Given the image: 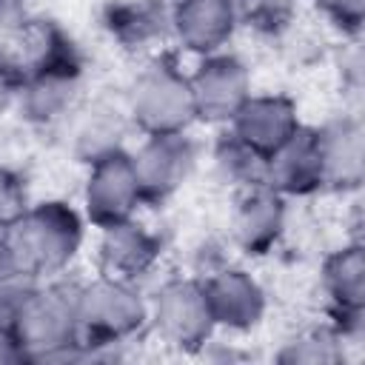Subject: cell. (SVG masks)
<instances>
[{"instance_id": "3957f363", "label": "cell", "mask_w": 365, "mask_h": 365, "mask_svg": "<svg viewBox=\"0 0 365 365\" xmlns=\"http://www.w3.org/2000/svg\"><path fill=\"white\" fill-rule=\"evenodd\" d=\"M74 299L80 325V359L120 348L148 328V299L137 282L97 274L88 282H77Z\"/></svg>"}, {"instance_id": "30bf717a", "label": "cell", "mask_w": 365, "mask_h": 365, "mask_svg": "<svg viewBox=\"0 0 365 365\" xmlns=\"http://www.w3.org/2000/svg\"><path fill=\"white\" fill-rule=\"evenodd\" d=\"M200 279L217 331L222 328L231 334H248L262 322L268 311V294L254 274H248L240 265L222 262Z\"/></svg>"}, {"instance_id": "603a6c76", "label": "cell", "mask_w": 365, "mask_h": 365, "mask_svg": "<svg viewBox=\"0 0 365 365\" xmlns=\"http://www.w3.org/2000/svg\"><path fill=\"white\" fill-rule=\"evenodd\" d=\"M299 3L302 0H237V11L240 23L251 26L259 34L277 37L294 23Z\"/></svg>"}, {"instance_id": "8fae6325", "label": "cell", "mask_w": 365, "mask_h": 365, "mask_svg": "<svg viewBox=\"0 0 365 365\" xmlns=\"http://www.w3.org/2000/svg\"><path fill=\"white\" fill-rule=\"evenodd\" d=\"M103 29L131 57H157L171 40V0H111L103 9Z\"/></svg>"}, {"instance_id": "9c48e42d", "label": "cell", "mask_w": 365, "mask_h": 365, "mask_svg": "<svg viewBox=\"0 0 365 365\" xmlns=\"http://www.w3.org/2000/svg\"><path fill=\"white\" fill-rule=\"evenodd\" d=\"M131 163L145 202H165L191 180L197 168V143L188 131L148 134L137 151H131Z\"/></svg>"}, {"instance_id": "52a82bcc", "label": "cell", "mask_w": 365, "mask_h": 365, "mask_svg": "<svg viewBox=\"0 0 365 365\" xmlns=\"http://www.w3.org/2000/svg\"><path fill=\"white\" fill-rule=\"evenodd\" d=\"M188 80H191L197 123H208V125H228L234 114L242 108V103L254 94L248 66L231 51L200 57Z\"/></svg>"}, {"instance_id": "cb8c5ba5", "label": "cell", "mask_w": 365, "mask_h": 365, "mask_svg": "<svg viewBox=\"0 0 365 365\" xmlns=\"http://www.w3.org/2000/svg\"><path fill=\"white\" fill-rule=\"evenodd\" d=\"M31 282L34 279L23 277V271L17 268V259L6 242V234L0 231V322L9 325V317L14 314L17 302L23 299Z\"/></svg>"}, {"instance_id": "7402d4cb", "label": "cell", "mask_w": 365, "mask_h": 365, "mask_svg": "<svg viewBox=\"0 0 365 365\" xmlns=\"http://www.w3.org/2000/svg\"><path fill=\"white\" fill-rule=\"evenodd\" d=\"M345 348H348V339L336 331L334 322H325V325H314V328H305L297 336H291L279 348L277 362H282V365H336L345 359Z\"/></svg>"}, {"instance_id": "ffe728a7", "label": "cell", "mask_w": 365, "mask_h": 365, "mask_svg": "<svg viewBox=\"0 0 365 365\" xmlns=\"http://www.w3.org/2000/svg\"><path fill=\"white\" fill-rule=\"evenodd\" d=\"M74 123V154L88 165L91 160L123 148V134L128 123L125 106L114 108L108 103H91L77 111Z\"/></svg>"}, {"instance_id": "ba28073f", "label": "cell", "mask_w": 365, "mask_h": 365, "mask_svg": "<svg viewBox=\"0 0 365 365\" xmlns=\"http://www.w3.org/2000/svg\"><path fill=\"white\" fill-rule=\"evenodd\" d=\"M319 285L328 302V317L336 331L356 342L365 331V248L362 242H345L322 259Z\"/></svg>"}, {"instance_id": "5b68a950", "label": "cell", "mask_w": 365, "mask_h": 365, "mask_svg": "<svg viewBox=\"0 0 365 365\" xmlns=\"http://www.w3.org/2000/svg\"><path fill=\"white\" fill-rule=\"evenodd\" d=\"M148 325L168 348L180 354H200L217 334L202 279L171 277L148 299Z\"/></svg>"}, {"instance_id": "ac0fdd59", "label": "cell", "mask_w": 365, "mask_h": 365, "mask_svg": "<svg viewBox=\"0 0 365 365\" xmlns=\"http://www.w3.org/2000/svg\"><path fill=\"white\" fill-rule=\"evenodd\" d=\"M265 185L285 200H302L325 191L317 128L302 125L288 143L265 157Z\"/></svg>"}, {"instance_id": "7c38bea8", "label": "cell", "mask_w": 365, "mask_h": 365, "mask_svg": "<svg viewBox=\"0 0 365 365\" xmlns=\"http://www.w3.org/2000/svg\"><path fill=\"white\" fill-rule=\"evenodd\" d=\"M163 257V240L137 217L100 228L97 240V274L123 282L145 279Z\"/></svg>"}, {"instance_id": "d6986e66", "label": "cell", "mask_w": 365, "mask_h": 365, "mask_svg": "<svg viewBox=\"0 0 365 365\" xmlns=\"http://www.w3.org/2000/svg\"><path fill=\"white\" fill-rule=\"evenodd\" d=\"M325 191L351 194L362 188L365 177V128L359 117H336L317 128Z\"/></svg>"}, {"instance_id": "44dd1931", "label": "cell", "mask_w": 365, "mask_h": 365, "mask_svg": "<svg viewBox=\"0 0 365 365\" xmlns=\"http://www.w3.org/2000/svg\"><path fill=\"white\" fill-rule=\"evenodd\" d=\"M211 160H214L217 180L228 185L234 194L248 191L254 185H265V157H259L254 148L240 143L228 128L214 143Z\"/></svg>"}, {"instance_id": "83f0119b", "label": "cell", "mask_w": 365, "mask_h": 365, "mask_svg": "<svg viewBox=\"0 0 365 365\" xmlns=\"http://www.w3.org/2000/svg\"><path fill=\"white\" fill-rule=\"evenodd\" d=\"M34 14H37V0H0V29L6 34L17 31Z\"/></svg>"}, {"instance_id": "7a4b0ae2", "label": "cell", "mask_w": 365, "mask_h": 365, "mask_svg": "<svg viewBox=\"0 0 365 365\" xmlns=\"http://www.w3.org/2000/svg\"><path fill=\"white\" fill-rule=\"evenodd\" d=\"M77 285L57 279L31 282L9 328L26 351L29 362L80 359V325H77Z\"/></svg>"}, {"instance_id": "4fadbf2b", "label": "cell", "mask_w": 365, "mask_h": 365, "mask_svg": "<svg viewBox=\"0 0 365 365\" xmlns=\"http://www.w3.org/2000/svg\"><path fill=\"white\" fill-rule=\"evenodd\" d=\"M83 68H63V71H43L23 77L14 111L34 128H60L77 117L83 108Z\"/></svg>"}, {"instance_id": "4316f807", "label": "cell", "mask_w": 365, "mask_h": 365, "mask_svg": "<svg viewBox=\"0 0 365 365\" xmlns=\"http://www.w3.org/2000/svg\"><path fill=\"white\" fill-rule=\"evenodd\" d=\"M20 86H23V74L17 71L9 48H0V117L14 108Z\"/></svg>"}, {"instance_id": "8992f818", "label": "cell", "mask_w": 365, "mask_h": 365, "mask_svg": "<svg viewBox=\"0 0 365 365\" xmlns=\"http://www.w3.org/2000/svg\"><path fill=\"white\" fill-rule=\"evenodd\" d=\"M140 205H145V197L131 163V151L117 148L88 163L83 185V214L94 228L131 220L137 217Z\"/></svg>"}, {"instance_id": "484cf974", "label": "cell", "mask_w": 365, "mask_h": 365, "mask_svg": "<svg viewBox=\"0 0 365 365\" xmlns=\"http://www.w3.org/2000/svg\"><path fill=\"white\" fill-rule=\"evenodd\" d=\"M334 29L345 37H359L365 23V0H314Z\"/></svg>"}, {"instance_id": "2e32d148", "label": "cell", "mask_w": 365, "mask_h": 365, "mask_svg": "<svg viewBox=\"0 0 365 365\" xmlns=\"http://www.w3.org/2000/svg\"><path fill=\"white\" fill-rule=\"evenodd\" d=\"M225 128L259 157H271L302 128L299 106L288 94H251Z\"/></svg>"}, {"instance_id": "e0dca14e", "label": "cell", "mask_w": 365, "mask_h": 365, "mask_svg": "<svg viewBox=\"0 0 365 365\" xmlns=\"http://www.w3.org/2000/svg\"><path fill=\"white\" fill-rule=\"evenodd\" d=\"M9 37H11V43L6 48L23 77L43 74V71L83 68V54H80L77 43L51 17L34 14Z\"/></svg>"}, {"instance_id": "5bb4252c", "label": "cell", "mask_w": 365, "mask_h": 365, "mask_svg": "<svg viewBox=\"0 0 365 365\" xmlns=\"http://www.w3.org/2000/svg\"><path fill=\"white\" fill-rule=\"evenodd\" d=\"M237 29V0H171V40L188 54L225 51Z\"/></svg>"}, {"instance_id": "d4e9b609", "label": "cell", "mask_w": 365, "mask_h": 365, "mask_svg": "<svg viewBox=\"0 0 365 365\" xmlns=\"http://www.w3.org/2000/svg\"><path fill=\"white\" fill-rule=\"evenodd\" d=\"M29 205L31 200L26 180L14 168L0 165V231H6Z\"/></svg>"}, {"instance_id": "6da1fadb", "label": "cell", "mask_w": 365, "mask_h": 365, "mask_svg": "<svg viewBox=\"0 0 365 365\" xmlns=\"http://www.w3.org/2000/svg\"><path fill=\"white\" fill-rule=\"evenodd\" d=\"M3 234L23 277L34 282L57 279L83 248L86 217L63 200H43L31 202Z\"/></svg>"}, {"instance_id": "f1b7e54d", "label": "cell", "mask_w": 365, "mask_h": 365, "mask_svg": "<svg viewBox=\"0 0 365 365\" xmlns=\"http://www.w3.org/2000/svg\"><path fill=\"white\" fill-rule=\"evenodd\" d=\"M17 362H29L26 351L20 348L11 328L6 322H0V365H17Z\"/></svg>"}, {"instance_id": "277c9868", "label": "cell", "mask_w": 365, "mask_h": 365, "mask_svg": "<svg viewBox=\"0 0 365 365\" xmlns=\"http://www.w3.org/2000/svg\"><path fill=\"white\" fill-rule=\"evenodd\" d=\"M128 123L143 134H177L197 123L188 74L168 57H148L125 94Z\"/></svg>"}, {"instance_id": "9a60e30c", "label": "cell", "mask_w": 365, "mask_h": 365, "mask_svg": "<svg viewBox=\"0 0 365 365\" xmlns=\"http://www.w3.org/2000/svg\"><path fill=\"white\" fill-rule=\"evenodd\" d=\"M234 211H231V240L234 245L248 257H265L271 254L288 225V200L279 197L268 185H254L248 191L234 194Z\"/></svg>"}]
</instances>
